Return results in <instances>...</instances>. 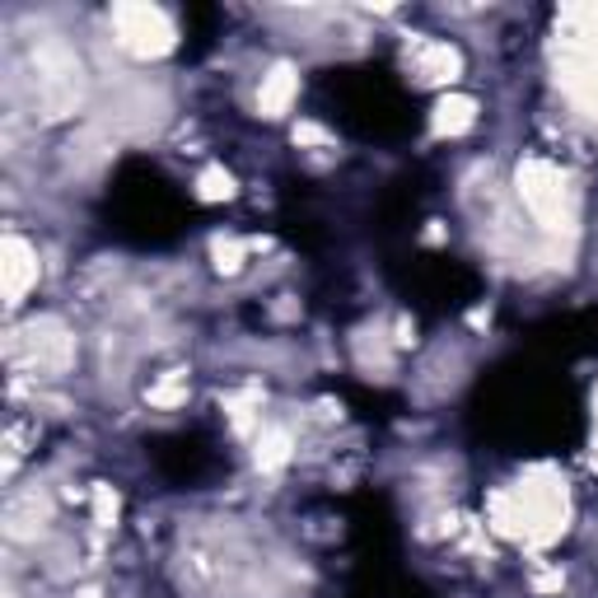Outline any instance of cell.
Listing matches in <instances>:
<instances>
[{"label":"cell","instance_id":"cell-6","mask_svg":"<svg viewBox=\"0 0 598 598\" xmlns=\"http://www.w3.org/2000/svg\"><path fill=\"white\" fill-rule=\"evenodd\" d=\"M463 71V57L453 52L449 42H426L421 47V57H416V75L426 85H445V80H453V75Z\"/></svg>","mask_w":598,"mask_h":598},{"label":"cell","instance_id":"cell-5","mask_svg":"<svg viewBox=\"0 0 598 598\" xmlns=\"http://www.w3.org/2000/svg\"><path fill=\"white\" fill-rule=\"evenodd\" d=\"M295 94H299V75H295L290 66L266 71V75H262V89H258V108H262V117H286V113H290V103H295Z\"/></svg>","mask_w":598,"mask_h":598},{"label":"cell","instance_id":"cell-9","mask_svg":"<svg viewBox=\"0 0 598 598\" xmlns=\"http://www.w3.org/2000/svg\"><path fill=\"white\" fill-rule=\"evenodd\" d=\"M290 459V435L286 431H262V439H258V463L262 468H281Z\"/></svg>","mask_w":598,"mask_h":598},{"label":"cell","instance_id":"cell-12","mask_svg":"<svg viewBox=\"0 0 598 598\" xmlns=\"http://www.w3.org/2000/svg\"><path fill=\"white\" fill-rule=\"evenodd\" d=\"M183 398H187V384H183V379H164L160 388L150 393V402H154V407H178Z\"/></svg>","mask_w":598,"mask_h":598},{"label":"cell","instance_id":"cell-4","mask_svg":"<svg viewBox=\"0 0 598 598\" xmlns=\"http://www.w3.org/2000/svg\"><path fill=\"white\" fill-rule=\"evenodd\" d=\"M28 351H34V370L42 374H61L75 360V341L66 327H57V323H38L34 327V337H28Z\"/></svg>","mask_w":598,"mask_h":598},{"label":"cell","instance_id":"cell-8","mask_svg":"<svg viewBox=\"0 0 598 598\" xmlns=\"http://www.w3.org/2000/svg\"><path fill=\"white\" fill-rule=\"evenodd\" d=\"M47 514H52V510H47V500L34 491V496H24V500H14V506H10V514H5V524H10V538H34V533L47 524Z\"/></svg>","mask_w":598,"mask_h":598},{"label":"cell","instance_id":"cell-7","mask_svg":"<svg viewBox=\"0 0 598 598\" xmlns=\"http://www.w3.org/2000/svg\"><path fill=\"white\" fill-rule=\"evenodd\" d=\"M472 122H477V103L463 99V94H449V99L435 103V136H463Z\"/></svg>","mask_w":598,"mask_h":598},{"label":"cell","instance_id":"cell-2","mask_svg":"<svg viewBox=\"0 0 598 598\" xmlns=\"http://www.w3.org/2000/svg\"><path fill=\"white\" fill-rule=\"evenodd\" d=\"M519 197L524 207L543 220V225H557L561 220V207H565V192H561V173L543 160H528L519 164Z\"/></svg>","mask_w":598,"mask_h":598},{"label":"cell","instance_id":"cell-11","mask_svg":"<svg viewBox=\"0 0 598 598\" xmlns=\"http://www.w3.org/2000/svg\"><path fill=\"white\" fill-rule=\"evenodd\" d=\"M215 266L220 272H239L244 266V248L234 239H215Z\"/></svg>","mask_w":598,"mask_h":598},{"label":"cell","instance_id":"cell-1","mask_svg":"<svg viewBox=\"0 0 598 598\" xmlns=\"http://www.w3.org/2000/svg\"><path fill=\"white\" fill-rule=\"evenodd\" d=\"M113 28H117V42L132 57H164L173 47V20L154 5H117Z\"/></svg>","mask_w":598,"mask_h":598},{"label":"cell","instance_id":"cell-3","mask_svg":"<svg viewBox=\"0 0 598 598\" xmlns=\"http://www.w3.org/2000/svg\"><path fill=\"white\" fill-rule=\"evenodd\" d=\"M0 272H5V299L20 304V299L38 286V248L20 239V234H10L5 248H0Z\"/></svg>","mask_w":598,"mask_h":598},{"label":"cell","instance_id":"cell-10","mask_svg":"<svg viewBox=\"0 0 598 598\" xmlns=\"http://www.w3.org/2000/svg\"><path fill=\"white\" fill-rule=\"evenodd\" d=\"M197 197L201 201H229L234 197V178L225 169H211V173H201V183H197Z\"/></svg>","mask_w":598,"mask_h":598},{"label":"cell","instance_id":"cell-13","mask_svg":"<svg viewBox=\"0 0 598 598\" xmlns=\"http://www.w3.org/2000/svg\"><path fill=\"white\" fill-rule=\"evenodd\" d=\"M80 598H99V594H80Z\"/></svg>","mask_w":598,"mask_h":598}]
</instances>
